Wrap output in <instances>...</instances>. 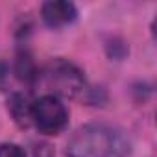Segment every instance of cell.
Here are the masks:
<instances>
[{"mask_svg":"<svg viewBox=\"0 0 157 157\" xmlns=\"http://www.w3.org/2000/svg\"><path fill=\"white\" fill-rule=\"evenodd\" d=\"M8 109L13 117V120L21 126L26 128L32 124V104L24 94H13L8 102Z\"/></svg>","mask_w":157,"mask_h":157,"instance_id":"5b68a950","label":"cell"},{"mask_svg":"<svg viewBox=\"0 0 157 157\" xmlns=\"http://www.w3.org/2000/svg\"><path fill=\"white\" fill-rule=\"evenodd\" d=\"M43 82L54 96L74 98L85 89V76L80 67L67 59H52L43 68Z\"/></svg>","mask_w":157,"mask_h":157,"instance_id":"7a4b0ae2","label":"cell"},{"mask_svg":"<svg viewBox=\"0 0 157 157\" xmlns=\"http://www.w3.org/2000/svg\"><path fill=\"white\" fill-rule=\"evenodd\" d=\"M131 142L117 126L85 124L67 142V157H128Z\"/></svg>","mask_w":157,"mask_h":157,"instance_id":"6da1fadb","label":"cell"},{"mask_svg":"<svg viewBox=\"0 0 157 157\" xmlns=\"http://www.w3.org/2000/svg\"><path fill=\"white\" fill-rule=\"evenodd\" d=\"M41 17L48 28H63L76 21L78 10L72 2H67V0H50L43 4Z\"/></svg>","mask_w":157,"mask_h":157,"instance_id":"277c9868","label":"cell"},{"mask_svg":"<svg viewBox=\"0 0 157 157\" xmlns=\"http://www.w3.org/2000/svg\"><path fill=\"white\" fill-rule=\"evenodd\" d=\"M32 122L41 133L57 135L68 124V111L57 96L44 94L32 104Z\"/></svg>","mask_w":157,"mask_h":157,"instance_id":"3957f363","label":"cell"},{"mask_svg":"<svg viewBox=\"0 0 157 157\" xmlns=\"http://www.w3.org/2000/svg\"><path fill=\"white\" fill-rule=\"evenodd\" d=\"M0 157H26V153L21 146L6 142V144H0Z\"/></svg>","mask_w":157,"mask_h":157,"instance_id":"8992f818","label":"cell"}]
</instances>
